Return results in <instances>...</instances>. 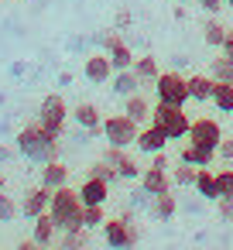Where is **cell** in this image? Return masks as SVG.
<instances>
[{
    "instance_id": "25",
    "label": "cell",
    "mask_w": 233,
    "mask_h": 250,
    "mask_svg": "<svg viewBox=\"0 0 233 250\" xmlns=\"http://www.w3.org/2000/svg\"><path fill=\"white\" fill-rule=\"evenodd\" d=\"M130 69L137 72V79H141V83H154V79L161 76V69H158V59H154V55H137Z\"/></svg>"
},
{
    "instance_id": "17",
    "label": "cell",
    "mask_w": 233,
    "mask_h": 250,
    "mask_svg": "<svg viewBox=\"0 0 233 250\" xmlns=\"http://www.w3.org/2000/svg\"><path fill=\"white\" fill-rule=\"evenodd\" d=\"M151 110H154V106H151V103H148L141 93H130V96H124V113H127L130 120H137L141 127H144V124H151Z\"/></svg>"
},
{
    "instance_id": "39",
    "label": "cell",
    "mask_w": 233,
    "mask_h": 250,
    "mask_svg": "<svg viewBox=\"0 0 233 250\" xmlns=\"http://www.w3.org/2000/svg\"><path fill=\"white\" fill-rule=\"evenodd\" d=\"M178 4H195V0H178Z\"/></svg>"
},
{
    "instance_id": "7",
    "label": "cell",
    "mask_w": 233,
    "mask_h": 250,
    "mask_svg": "<svg viewBox=\"0 0 233 250\" xmlns=\"http://www.w3.org/2000/svg\"><path fill=\"white\" fill-rule=\"evenodd\" d=\"M65 120H69V106H65V100H62L59 93H48V96L42 100V106H38V124H45L48 130L62 134V130H65Z\"/></svg>"
},
{
    "instance_id": "12",
    "label": "cell",
    "mask_w": 233,
    "mask_h": 250,
    "mask_svg": "<svg viewBox=\"0 0 233 250\" xmlns=\"http://www.w3.org/2000/svg\"><path fill=\"white\" fill-rule=\"evenodd\" d=\"M48 206H52V188H48V185H35V188H28L24 199H21V212H24L28 219L48 212Z\"/></svg>"
},
{
    "instance_id": "31",
    "label": "cell",
    "mask_w": 233,
    "mask_h": 250,
    "mask_svg": "<svg viewBox=\"0 0 233 250\" xmlns=\"http://www.w3.org/2000/svg\"><path fill=\"white\" fill-rule=\"evenodd\" d=\"M59 243H62L65 250H76V247H86V243H89V229H86V226H79V229H65Z\"/></svg>"
},
{
    "instance_id": "38",
    "label": "cell",
    "mask_w": 233,
    "mask_h": 250,
    "mask_svg": "<svg viewBox=\"0 0 233 250\" xmlns=\"http://www.w3.org/2000/svg\"><path fill=\"white\" fill-rule=\"evenodd\" d=\"M223 55L233 59V31H226V42H223Z\"/></svg>"
},
{
    "instance_id": "41",
    "label": "cell",
    "mask_w": 233,
    "mask_h": 250,
    "mask_svg": "<svg viewBox=\"0 0 233 250\" xmlns=\"http://www.w3.org/2000/svg\"><path fill=\"white\" fill-rule=\"evenodd\" d=\"M226 7H233V0H226Z\"/></svg>"
},
{
    "instance_id": "33",
    "label": "cell",
    "mask_w": 233,
    "mask_h": 250,
    "mask_svg": "<svg viewBox=\"0 0 233 250\" xmlns=\"http://www.w3.org/2000/svg\"><path fill=\"white\" fill-rule=\"evenodd\" d=\"M216 185H219V199H233V168H219Z\"/></svg>"
},
{
    "instance_id": "6",
    "label": "cell",
    "mask_w": 233,
    "mask_h": 250,
    "mask_svg": "<svg viewBox=\"0 0 233 250\" xmlns=\"http://www.w3.org/2000/svg\"><path fill=\"white\" fill-rule=\"evenodd\" d=\"M154 96L161 103H171V106H185L189 103V79L178 76V72H161L154 79Z\"/></svg>"
},
{
    "instance_id": "28",
    "label": "cell",
    "mask_w": 233,
    "mask_h": 250,
    "mask_svg": "<svg viewBox=\"0 0 233 250\" xmlns=\"http://www.w3.org/2000/svg\"><path fill=\"white\" fill-rule=\"evenodd\" d=\"M209 76L219 79V83H233V59L230 55H219L209 62Z\"/></svg>"
},
{
    "instance_id": "13",
    "label": "cell",
    "mask_w": 233,
    "mask_h": 250,
    "mask_svg": "<svg viewBox=\"0 0 233 250\" xmlns=\"http://www.w3.org/2000/svg\"><path fill=\"white\" fill-rule=\"evenodd\" d=\"M113 72H117V69H113V62H110L106 52H96V55L86 59V79H89V83H96V86H100V83H110Z\"/></svg>"
},
{
    "instance_id": "9",
    "label": "cell",
    "mask_w": 233,
    "mask_h": 250,
    "mask_svg": "<svg viewBox=\"0 0 233 250\" xmlns=\"http://www.w3.org/2000/svg\"><path fill=\"white\" fill-rule=\"evenodd\" d=\"M168 134H165V127H158L154 120L151 124H144L141 130H137V141H134V147L137 151H144V154H158V151H165L168 147Z\"/></svg>"
},
{
    "instance_id": "8",
    "label": "cell",
    "mask_w": 233,
    "mask_h": 250,
    "mask_svg": "<svg viewBox=\"0 0 233 250\" xmlns=\"http://www.w3.org/2000/svg\"><path fill=\"white\" fill-rule=\"evenodd\" d=\"M185 141H192V144H202V147H219V141H223V127H219V120H212V117H199V120H192V127H189V137Z\"/></svg>"
},
{
    "instance_id": "14",
    "label": "cell",
    "mask_w": 233,
    "mask_h": 250,
    "mask_svg": "<svg viewBox=\"0 0 233 250\" xmlns=\"http://www.w3.org/2000/svg\"><path fill=\"white\" fill-rule=\"evenodd\" d=\"M141 188H144L148 195H158V192H168V188H171V178H168V168H161V165H151V168H144V171H141Z\"/></svg>"
},
{
    "instance_id": "23",
    "label": "cell",
    "mask_w": 233,
    "mask_h": 250,
    "mask_svg": "<svg viewBox=\"0 0 233 250\" xmlns=\"http://www.w3.org/2000/svg\"><path fill=\"white\" fill-rule=\"evenodd\" d=\"M212 158H216V151L212 147H202V144H185L182 147V154H178V161H189V165H195V168H202V165H212Z\"/></svg>"
},
{
    "instance_id": "37",
    "label": "cell",
    "mask_w": 233,
    "mask_h": 250,
    "mask_svg": "<svg viewBox=\"0 0 233 250\" xmlns=\"http://www.w3.org/2000/svg\"><path fill=\"white\" fill-rule=\"evenodd\" d=\"M195 4H199L202 11H209V14H216L219 7H226V0H195Z\"/></svg>"
},
{
    "instance_id": "40",
    "label": "cell",
    "mask_w": 233,
    "mask_h": 250,
    "mask_svg": "<svg viewBox=\"0 0 233 250\" xmlns=\"http://www.w3.org/2000/svg\"><path fill=\"white\" fill-rule=\"evenodd\" d=\"M0 188H4V175H0Z\"/></svg>"
},
{
    "instance_id": "36",
    "label": "cell",
    "mask_w": 233,
    "mask_h": 250,
    "mask_svg": "<svg viewBox=\"0 0 233 250\" xmlns=\"http://www.w3.org/2000/svg\"><path fill=\"white\" fill-rule=\"evenodd\" d=\"M216 206H219V219L233 223V199H216Z\"/></svg>"
},
{
    "instance_id": "3",
    "label": "cell",
    "mask_w": 233,
    "mask_h": 250,
    "mask_svg": "<svg viewBox=\"0 0 233 250\" xmlns=\"http://www.w3.org/2000/svg\"><path fill=\"white\" fill-rule=\"evenodd\" d=\"M151 120L158 124V127H165V134L171 137V141H182V137H189V127H192V120H189V113H185V106H171V103H154V110H151Z\"/></svg>"
},
{
    "instance_id": "15",
    "label": "cell",
    "mask_w": 233,
    "mask_h": 250,
    "mask_svg": "<svg viewBox=\"0 0 233 250\" xmlns=\"http://www.w3.org/2000/svg\"><path fill=\"white\" fill-rule=\"evenodd\" d=\"M106 195H110V182H103V178H86L83 182V188H79V199H83V206H106Z\"/></svg>"
},
{
    "instance_id": "24",
    "label": "cell",
    "mask_w": 233,
    "mask_h": 250,
    "mask_svg": "<svg viewBox=\"0 0 233 250\" xmlns=\"http://www.w3.org/2000/svg\"><path fill=\"white\" fill-rule=\"evenodd\" d=\"M137 89H141V79H137L134 69L113 72V93H117V96H130V93H137Z\"/></svg>"
},
{
    "instance_id": "35",
    "label": "cell",
    "mask_w": 233,
    "mask_h": 250,
    "mask_svg": "<svg viewBox=\"0 0 233 250\" xmlns=\"http://www.w3.org/2000/svg\"><path fill=\"white\" fill-rule=\"evenodd\" d=\"M216 158H223V161H233V137H223V141H219V147H216Z\"/></svg>"
},
{
    "instance_id": "26",
    "label": "cell",
    "mask_w": 233,
    "mask_h": 250,
    "mask_svg": "<svg viewBox=\"0 0 233 250\" xmlns=\"http://www.w3.org/2000/svg\"><path fill=\"white\" fill-rule=\"evenodd\" d=\"M219 113H233V83H219L212 86V100H209Z\"/></svg>"
},
{
    "instance_id": "27",
    "label": "cell",
    "mask_w": 233,
    "mask_h": 250,
    "mask_svg": "<svg viewBox=\"0 0 233 250\" xmlns=\"http://www.w3.org/2000/svg\"><path fill=\"white\" fill-rule=\"evenodd\" d=\"M226 24L223 21H216V18H209L206 21V28H202V38H206V45L209 48H223V42H226Z\"/></svg>"
},
{
    "instance_id": "4",
    "label": "cell",
    "mask_w": 233,
    "mask_h": 250,
    "mask_svg": "<svg viewBox=\"0 0 233 250\" xmlns=\"http://www.w3.org/2000/svg\"><path fill=\"white\" fill-rule=\"evenodd\" d=\"M103 240H106L110 247H117V250H127V247L141 243V229H137V223L130 219V212H124V216H106V223H103Z\"/></svg>"
},
{
    "instance_id": "22",
    "label": "cell",
    "mask_w": 233,
    "mask_h": 250,
    "mask_svg": "<svg viewBox=\"0 0 233 250\" xmlns=\"http://www.w3.org/2000/svg\"><path fill=\"white\" fill-rule=\"evenodd\" d=\"M212 86H216L212 76H189V100L209 103V100H212Z\"/></svg>"
},
{
    "instance_id": "30",
    "label": "cell",
    "mask_w": 233,
    "mask_h": 250,
    "mask_svg": "<svg viewBox=\"0 0 233 250\" xmlns=\"http://www.w3.org/2000/svg\"><path fill=\"white\" fill-rule=\"evenodd\" d=\"M195 165H189V161H178V168L171 171V182L175 185H182V188H189V185H195Z\"/></svg>"
},
{
    "instance_id": "1",
    "label": "cell",
    "mask_w": 233,
    "mask_h": 250,
    "mask_svg": "<svg viewBox=\"0 0 233 250\" xmlns=\"http://www.w3.org/2000/svg\"><path fill=\"white\" fill-rule=\"evenodd\" d=\"M59 137L62 134H55V130H48L45 124H28V127H21L18 130V154H24L28 161H35V165H45V161H52V158H59Z\"/></svg>"
},
{
    "instance_id": "34",
    "label": "cell",
    "mask_w": 233,
    "mask_h": 250,
    "mask_svg": "<svg viewBox=\"0 0 233 250\" xmlns=\"http://www.w3.org/2000/svg\"><path fill=\"white\" fill-rule=\"evenodd\" d=\"M14 216H18L14 199H11V195H4V188H0V223H11Z\"/></svg>"
},
{
    "instance_id": "5",
    "label": "cell",
    "mask_w": 233,
    "mask_h": 250,
    "mask_svg": "<svg viewBox=\"0 0 233 250\" xmlns=\"http://www.w3.org/2000/svg\"><path fill=\"white\" fill-rule=\"evenodd\" d=\"M137 130H141V124L130 120L127 113H113V117L103 120V137H106V144H113V147H130V144L137 141Z\"/></svg>"
},
{
    "instance_id": "20",
    "label": "cell",
    "mask_w": 233,
    "mask_h": 250,
    "mask_svg": "<svg viewBox=\"0 0 233 250\" xmlns=\"http://www.w3.org/2000/svg\"><path fill=\"white\" fill-rule=\"evenodd\" d=\"M202 199H209V202H216L219 199V185H216V171H209V165H202L199 171H195V185H192Z\"/></svg>"
},
{
    "instance_id": "18",
    "label": "cell",
    "mask_w": 233,
    "mask_h": 250,
    "mask_svg": "<svg viewBox=\"0 0 233 250\" xmlns=\"http://www.w3.org/2000/svg\"><path fill=\"white\" fill-rule=\"evenodd\" d=\"M42 185H48V188L69 185V165H65V161H59V158L45 161V165H42Z\"/></svg>"
},
{
    "instance_id": "10",
    "label": "cell",
    "mask_w": 233,
    "mask_h": 250,
    "mask_svg": "<svg viewBox=\"0 0 233 250\" xmlns=\"http://www.w3.org/2000/svg\"><path fill=\"white\" fill-rule=\"evenodd\" d=\"M103 48H106V55H110V62H113V69H117V72H120V69H130V65H134V59H137V55L130 52V45H127L117 31H110V35L103 38Z\"/></svg>"
},
{
    "instance_id": "2",
    "label": "cell",
    "mask_w": 233,
    "mask_h": 250,
    "mask_svg": "<svg viewBox=\"0 0 233 250\" xmlns=\"http://www.w3.org/2000/svg\"><path fill=\"white\" fill-rule=\"evenodd\" d=\"M48 212H52V219L59 223V233L79 229V226H83V199H79V192L69 188V185L52 188V206H48Z\"/></svg>"
},
{
    "instance_id": "29",
    "label": "cell",
    "mask_w": 233,
    "mask_h": 250,
    "mask_svg": "<svg viewBox=\"0 0 233 250\" xmlns=\"http://www.w3.org/2000/svg\"><path fill=\"white\" fill-rule=\"evenodd\" d=\"M89 175H93V178H103V182H110V185L120 178V175H117V168H113L106 158H96V161L89 165Z\"/></svg>"
},
{
    "instance_id": "21",
    "label": "cell",
    "mask_w": 233,
    "mask_h": 250,
    "mask_svg": "<svg viewBox=\"0 0 233 250\" xmlns=\"http://www.w3.org/2000/svg\"><path fill=\"white\" fill-rule=\"evenodd\" d=\"M175 209H178V202H175L171 188H168V192H158V195H151V216H154L158 223H168V219L175 216Z\"/></svg>"
},
{
    "instance_id": "11",
    "label": "cell",
    "mask_w": 233,
    "mask_h": 250,
    "mask_svg": "<svg viewBox=\"0 0 233 250\" xmlns=\"http://www.w3.org/2000/svg\"><path fill=\"white\" fill-rule=\"evenodd\" d=\"M100 158H106V161L117 168V175H120V178H141V171H144V168L127 154V147H113V144H106V151H103Z\"/></svg>"
},
{
    "instance_id": "16",
    "label": "cell",
    "mask_w": 233,
    "mask_h": 250,
    "mask_svg": "<svg viewBox=\"0 0 233 250\" xmlns=\"http://www.w3.org/2000/svg\"><path fill=\"white\" fill-rule=\"evenodd\" d=\"M31 223H35L31 240H35L38 247H52V243H55V236H59V223L52 219V212H42V216H35Z\"/></svg>"
},
{
    "instance_id": "32",
    "label": "cell",
    "mask_w": 233,
    "mask_h": 250,
    "mask_svg": "<svg viewBox=\"0 0 233 250\" xmlns=\"http://www.w3.org/2000/svg\"><path fill=\"white\" fill-rule=\"evenodd\" d=\"M103 223H106L103 206H83V226H86V229H100Z\"/></svg>"
},
{
    "instance_id": "19",
    "label": "cell",
    "mask_w": 233,
    "mask_h": 250,
    "mask_svg": "<svg viewBox=\"0 0 233 250\" xmlns=\"http://www.w3.org/2000/svg\"><path fill=\"white\" fill-rule=\"evenodd\" d=\"M72 120H76L83 130H89V134L103 127V120H100V110H96L93 103H76V106H72Z\"/></svg>"
}]
</instances>
